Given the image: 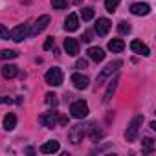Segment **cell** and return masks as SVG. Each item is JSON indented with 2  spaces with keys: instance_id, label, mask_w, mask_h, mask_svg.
<instances>
[{
  "instance_id": "obj_22",
  "label": "cell",
  "mask_w": 156,
  "mask_h": 156,
  "mask_svg": "<svg viewBox=\"0 0 156 156\" xmlns=\"http://www.w3.org/2000/svg\"><path fill=\"white\" fill-rule=\"evenodd\" d=\"M141 147H143V152H145V154L152 152V151H154V140H152V138H143Z\"/></svg>"
},
{
  "instance_id": "obj_30",
  "label": "cell",
  "mask_w": 156,
  "mask_h": 156,
  "mask_svg": "<svg viewBox=\"0 0 156 156\" xmlns=\"http://www.w3.org/2000/svg\"><path fill=\"white\" fill-rule=\"evenodd\" d=\"M53 44H55V39H53V37H48V39H46V42H44V50H50Z\"/></svg>"
},
{
  "instance_id": "obj_17",
  "label": "cell",
  "mask_w": 156,
  "mask_h": 156,
  "mask_svg": "<svg viewBox=\"0 0 156 156\" xmlns=\"http://www.w3.org/2000/svg\"><path fill=\"white\" fill-rule=\"evenodd\" d=\"M88 57L94 61V62H101L103 59H105V51L101 50V48H98V46H92V48H88Z\"/></svg>"
},
{
  "instance_id": "obj_10",
  "label": "cell",
  "mask_w": 156,
  "mask_h": 156,
  "mask_svg": "<svg viewBox=\"0 0 156 156\" xmlns=\"http://www.w3.org/2000/svg\"><path fill=\"white\" fill-rule=\"evenodd\" d=\"M110 28H112V22L108 20V19H98V22H96V33L99 35V37H105L108 31H110Z\"/></svg>"
},
{
  "instance_id": "obj_21",
  "label": "cell",
  "mask_w": 156,
  "mask_h": 156,
  "mask_svg": "<svg viewBox=\"0 0 156 156\" xmlns=\"http://www.w3.org/2000/svg\"><path fill=\"white\" fill-rule=\"evenodd\" d=\"M19 53L15 50H2L0 51V61H11V59H17Z\"/></svg>"
},
{
  "instance_id": "obj_6",
  "label": "cell",
  "mask_w": 156,
  "mask_h": 156,
  "mask_svg": "<svg viewBox=\"0 0 156 156\" xmlns=\"http://www.w3.org/2000/svg\"><path fill=\"white\" fill-rule=\"evenodd\" d=\"M26 37H30V24H20V26L13 28V30L9 31V39L15 41V42L24 41Z\"/></svg>"
},
{
  "instance_id": "obj_16",
  "label": "cell",
  "mask_w": 156,
  "mask_h": 156,
  "mask_svg": "<svg viewBox=\"0 0 156 156\" xmlns=\"http://www.w3.org/2000/svg\"><path fill=\"white\" fill-rule=\"evenodd\" d=\"M118 83H119V75H114V79L110 81V85H108V88H107V92H105V96H103V103H108V101H110V98L114 96V92H116V88H118Z\"/></svg>"
},
{
  "instance_id": "obj_5",
  "label": "cell",
  "mask_w": 156,
  "mask_h": 156,
  "mask_svg": "<svg viewBox=\"0 0 156 156\" xmlns=\"http://www.w3.org/2000/svg\"><path fill=\"white\" fill-rule=\"evenodd\" d=\"M44 79H46V83H48L50 87H59V85H62V70L57 68V66L50 68V70L46 72V75H44Z\"/></svg>"
},
{
  "instance_id": "obj_14",
  "label": "cell",
  "mask_w": 156,
  "mask_h": 156,
  "mask_svg": "<svg viewBox=\"0 0 156 156\" xmlns=\"http://www.w3.org/2000/svg\"><path fill=\"white\" fill-rule=\"evenodd\" d=\"M130 13L136 15V17H143V15H149L151 13V6L149 4H132L130 6Z\"/></svg>"
},
{
  "instance_id": "obj_7",
  "label": "cell",
  "mask_w": 156,
  "mask_h": 156,
  "mask_svg": "<svg viewBox=\"0 0 156 156\" xmlns=\"http://www.w3.org/2000/svg\"><path fill=\"white\" fill-rule=\"evenodd\" d=\"M59 121H61V114L59 112H48V114H44V116L39 118V123L44 125L46 129H53Z\"/></svg>"
},
{
  "instance_id": "obj_19",
  "label": "cell",
  "mask_w": 156,
  "mask_h": 156,
  "mask_svg": "<svg viewBox=\"0 0 156 156\" xmlns=\"http://www.w3.org/2000/svg\"><path fill=\"white\" fill-rule=\"evenodd\" d=\"M2 127H4L6 130H13V129L17 127V116H15V114H6L4 119H2Z\"/></svg>"
},
{
  "instance_id": "obj_15",
  "label": "cell",
  "mask_w": 156,
  "mask_h": 156,
  "mask_svg": "<svg viewBox=\"0 0 156 156\" xmlns=\"http://www.w3.org/2000/svg\"><path fill=\"white\" fill-rule=\"evenodd\" d=\"M59 149H61V145L55 140H50V141H46V143L41 145V152L42 154H53V152H59Z\"/></svg>"
},
{
  "instance_id": "obj_28",
  "label": "cell",
  "mask_w": 156,
  "mask_h": 156,
  "mask_svg": "<svg viewBox=\"0 0 156 156\" xmlns=\"http://www.w3.org/2000/svg\"><path fill=\"white\" fill-rule=\"evenodd\" d=\"M51 8L53 9H64L66 8V0H51Z\"/></svg>"
},
{
  "instance_id": "obj_2",
  "label": "cell",
  "mask_w": 156,
  "mask_h": 156,
  "mask_svg": "<svg viewBox=\"0 0 156 156\" xmlns=\"http://www.w3.org/2000/svg\"><path fill=\"white\" fill-rule=\"evenodd\" d=\"M141 123H143V116L138 114V116L132 118V121L129 123V127H127V130H125V140H127V141H134V140L138 138V132H140Z\"/></svg>"
},
{
  "instance_id": "obj_20",
  "label": "cell",
  "mask_w": 156,
  "mask_h": 156,
  "mask_svg": "<svg viewBox=\"0 0 156 156\" xmlns=\"http://www.w3.org/2000/svg\"><path fill=\"white\" fill-rule=\"evenodd\" d=\"M17 73H19V68H17L15 64H6V66H2V75L6 77V79H13Z\"/></svg>"
},
{
  "instance_id": "obj_13",
  "label": "cell",
  "mask_w": 156,
  "mask_h": 156,
  "mask_svg": "<svg viewBox=\"0 0 156 156\" xmlns=\"http://www.w3.org/2000/svg\"><path fill=\"white\" fill-rule=\"evenodd\" d=\"M77 28H79V17H77L75 13H70L64 20V30L66 31H75Z\"/></svg>"
},
{
  "instance_id": "obj_26",
  "label": "cell",
  "mask_w": 156,
  "mask_h": 156,
  "mask_svg": "<svg viewBox=\"0 0 156 156\" xmlns=\"http://www.w3.org/2000/svg\"><path fill=\"white\" fill-rule=\"evenodd\" d=\"M118 30H119V33H130V24L127 22V20H121L119 24H118Z\"/></svg>"
},
{
  "instance_id": "obj_32",
  "label": "cell",
  "mask_w": 156,
  "mask_h": 156,
  "mask_svg": "<svg viewBox=\"0 0 156 156\" xmlns=\"http://www.w3.org/2000/svg\"><path fill=\"white\" fill-rule=\"evenodd\" d=\"M0 103H11V99H9V98H4V96H2V98H0Z\"/></svg>"
},
{
  "instance_id": "obj_9",
  "label": "cell",
  "mask_w": 156,
  "mask_h": 156,
  "mask_svg": "<svg viewBox=\"0 0 156 156\" xmlns=\"http://www.w3.org/2000/svg\"><path fill=\"white\" fill-rule=\"evenodd\" d=\"M88 77L87 75H83V73H73L72 75V85H73V88H77V90H85V88H88Z\"/></svg>"
},
{
  "instance_id": "obj_11",
  "label": "cell",
  "mask_w": 156,
  "mask_h": 156,
  "mask_svg": "<svg viewBox=\"0 0 156 156\" xmlns=\"http://www.w3.org/2000/svg\"><path fill=\"white\" fill-rule=\"evenodd\" d=\"M64 51L72 57H75L77 53H79V42H77V39H64Z\"/></svg>"
},
{
  "instance_id": "obj_24",
  "label": "cell",
  "mask_w": 156,
  "mask_h": 156,
  "mask_svg": "<svg viewBox=\"0 0 156 156\" xmlns=\"http://www.w3.org/2000/svg\"><path fill=\"white\" fill-rule=\"evenodd\" d=\"M118 6H119V0H105V9L108 13H114Z\"/></svg>"
},
{
  "instance_id": "obj_1",
  "label": "cell",
  "mask_w": 156,
  "mask_h": 156,
  "mask_svg": "<svg viewBox=\"0 0 156 156\" xmlns=\"http://www.w3.org/2000/svg\"><path fill=\"white\" fill-rule=\"evenodd\" d=\"M121 66H123V61H119V59H116V61L108 62V64H107V66L99 72V75H98V87H99V85H103V83L108 79V77H110L112 73H116Z\"/></svg>"
},
{
  "instance_id": "obj_23",
  "label": "cell",
  "mask_w": 156,
  "mask_h": 156,
  "mask_svg": "<svg viewBox=\"0 0 156 156\" xmlns=\"http://www.w3.org/2000/svg\"><path fill=\"white\" fill-rule=\"evenodd\" d=\"M94 15H96L94 8H83V9H81V17H83V20H92Z\"/></svg>"
},
{
  "instance_id": "obj_27",
  "label": "cell",
  "mask_w": 156,
  "mask_h": 156,
  "mask_svg": "<svg viewBox=\"0 0 156 156\" xmlns=\"http://www.w3.org/2000/svg\"><path fill=\"white\" fill-rule=\"evenodd\" d=\"M0 39H2V41H9V30L4 24H0Z\"/></svg>"
},
{
  "instance_id": "obj_34",
  "label": "cell",
  "mask_w": 156,
  "mask_h": 156,
  "mask_svg": "<svg viewBox=\"0 0 156 156\" xmlns=\"http://www.w3.org/2000/svg\"><path fill=\"white\" fill-rule=\"evenodd\" d=\"M22 2H26V4H28V2H30V0H22Z\"/></svg>"
},
{
  "instance_id": "obj_12",
  "label": "cell",
  "mask_w": 156,
  "mask_h": 156,
  "mask_svg": "<svg viewBox=\"0 0 156 156\" xmlns=\"http://www.w3.org/2000/svg\"><path fill=\"white\" fill-rule=\"evenodd\" d=\"M130 50H132L134 53H140V55H143V57H149V55H151V50H149V46H147V44H143L141 41H132V42H130Z\"/></svg>"
},
{
  "instance_id": "obj_4",
  "label": "cell",
  "mask_w": 156,
  "mask_h": 156,
  "mask_svg": "<svg viewBox=\"0 0 156 156\" xmlns=\"http://www.w3.org/2000/svg\"><path fill=\"white\" fill-rule=\"evenodd\" d=\"M70 112H72V116H73L75 119H83V118L88 116V103L83 101V99L73 101L72 107H70Z\"/></svg>"
},
{
  "instance_id": "obj_33",
  "label": "cell",
  "mask_w": 156,
  "mask_h": 156,
  "mask_svg": "<svg viewBox=\"0 0 156 156\" xmlns=\"http://www.w3.org/2000/svg\"><path fill=\"white\" fill-rule=\"evenodd\" d=\"M72 2H73V4H75V6H79V4H81V2H83V0H72Z\"/></svg>"
},
{
  "instance_id": "obj_3",
  "label": "cell",
  "mask_w": 156,
  "mask_h": 156,
  "mask_svg": "<svg viewBox=\"0 0 156 156\" xmlns=\"http://www.w3.org/2000/svg\"><path fill=\"white\" fill-rule=\"evenodd\" d=\"M87 129H88V125H73V127H70V130H68V140H70L73 145L81 143L83 138L87 136Z\"/></svg>"
},
{
  "instance_id": "obj_29",
  "label": "cell",
  "mask_w": 156,
  "mask_h": 156,
  "mask_svg": "<svg viewBox=\"0 0 156 156\" xmlns=\"http://www.w3.org/2000/svg\"><path fill=\"white\" fill-rule=\"evenodd\" d=\"M87 66H88V62H87L85 59H77V62H75V68L83 70V68H87Z\"/></svg>"
},
{
  "instance_id": "obj_25",
  "label": "cell",
  "mask_w": 156,
  "mask_h": 156,
  "mask_svg": "<svg viewBox=\"0 0 156 156\" xmlns=\"http://www.w3.org/2000/svg\"><path fill=\"white\" fill-rule=\"evenodd\" d=\"M46 105L48 107H57V96L53 92H48L46 94Z\"/></svg>"
},
{
  "instance_id": "obj_8",
  "label": "cell",
  "mask_w": 156,
  "mask_h": 156,
  "mask_svg": "<svg viewBox=\"0 0 156 156\" xmlns=\"http://www.w3.org/2000/svg\"><path fill=\"white\" fill-rule=\"evenodd\" d=\"M48 24H50V17H48V15L39 17V19L35 20V24L30 28V35H39L41 31H44V30L48 28Z\"/></svg>"
},
{
  "instance_id": "obj_31",
  "label": "cell",
  "mask_w": 156,
  "mask_h": 156,
  "mask_svg": "<svg viewBox=\"0 0 156 156\" xmlns=\"http://www.w3.org/2000/svg\"><path fill=\"white\" fill-rule=\"evenodd\" d=\"M92 41V33L90 31H85V35H83V42H90Z\"/></svg>"
},
{
  "instance_id": "obj_18",
  "label": "cell",
  "mask_w": 156,
  "mask_h": 156,
  "mask_svg": "<svg viewBox=\"0 0 156 156\" xmlns=\"http://www.w3.org/2000/svg\"><path fill=\"white\" fill-rule=\"evenodd\" d=\"M108 50H110L112 53H121V51L125 50V42H123L121 39H110V41H108Z\"/></svg>"
}]
</instances>
